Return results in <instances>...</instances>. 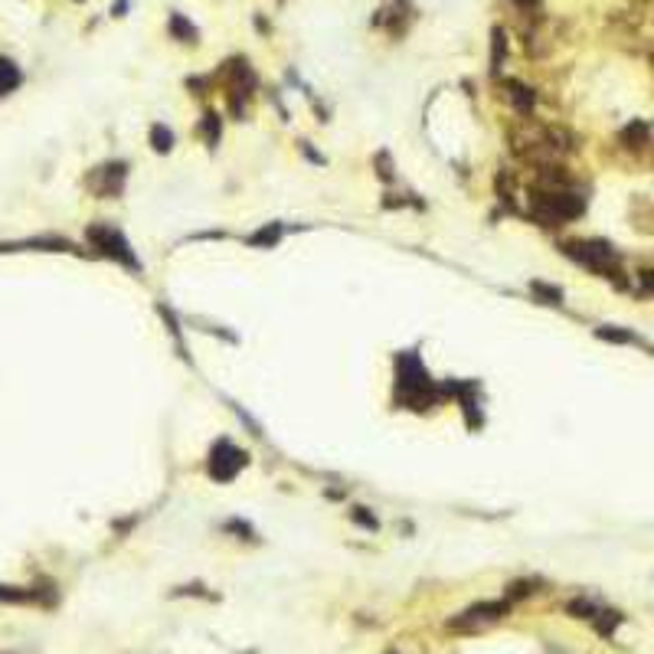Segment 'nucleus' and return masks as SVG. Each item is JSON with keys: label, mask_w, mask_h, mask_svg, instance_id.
<instances>
[{"label": "nucleus", "mask_w": 654, "mask_h": 654, "mask_svg": "<svg viewBox=\"0 0 654 654\" xmlns=\"http://www.w3.org/2000/svg\"><path fill=\"white\" fill-rule=\"evenodd\" d=\"M595 337H602V341H615V343H641V341H638V334H632V331H612V327H599V331H595Z\"/></svg>", "instance_id": "14"}, {"label": "nucleus", "mask_w": 654, "mask_h": 654, "mask_svg": "<svg viewBox=\"0 0 654 654\" xmlns=\"http://www.w3.org/2000/svg\"><path fill=\"white\" fill-rule=\"evenodd\" d=\"M210 474L216 481H233L242 468H246V451L236 449L233 442H216L213 451H210Z\"/></svg>", "instance_id": "6"}, {"label": "nucleus", "mask_w": 654, "mask_h": 654, "mask_svg": "<svg viewBox=\"0 0 654 654\" xmlns=\"http://www.w3.org/2000/svg\"><path fill=\"white\" fill-rule=\"evenodd\" d=\"M206 138L210 141L219 138V121H216V115H206Z\"/></svg>", "instance_id": "20"}, {"label": "nucleus", "mask_w": 654, "mask_h": 654, "mask_svg": "<svg viewBox=\"0 0 654 654\" xmlns=\"http://www.w3.org/2000/svg\"><path fill=\"white\" fill-rule=\"evenodd\" d=\"M504 30H494V53H491V63H494V72L501 69V63H504Z\"/></svg>", "instance_id": "18"}, {"label": "nucleus", "mask_w": 654, "mask_h": 654, "mask_svg": "<svg viewBox=\"0 0 654 654\" xmlns=\"http://www.w3.org/2000/svg\"><path fill=\"white\" fill-rule=\"evenodd\" d=\"M17 86H20V69H17V63H10V59L0 56V95L13 92Z\"/></svg>", "instance_id": "9"}, {"label": "nucleus", "mask_w": 654, "mask_h": 654, "mask_svg": "<svg viewBox=\"0 0 654 654\" xmlns=\"http://www.w3.org/2000/svg\"><path fill=\"white\" fill-rule=\"evenodd\" d=\"M534 210L540 219H550V223L559 226L582 213V200L576 194H566V190H540V194H534Z\"/></svg>", "instance_id": "1"}, {"label": "nucleus", "mask_w": 654, "mask_h": 654, "mask_svg": "<svg viewBox=\"0 0 654 654\" xmlns=\"http://www.w3.org/2000/svg\"><path fill=\"white\" fill-rule=\"evenodd\" d=\"M592 618H595V628H599L605 638H612V632L622 625V615H618V612H605V609H599Z\"/></svg>", "instance_id": "11"}, {"label": "nucleus", "mask_w": 654, "mask_h": 654, "mask_svg": "<svg viewBox=\"0 0 654 654\" xmlns=\"http://www.w3.org/2000/svg\"><path fill=\"white\" fill-rule=\"evenodd\" d=\"M281 236V226H268V229H258L252 236V246H275Z\"/></svg>", "instance_id": "16"}, {"label": "nucleus", "mask_w": 654, "mask_h": 654, "mask_svg": "<svg viewBox=\"0 0 654 654\" xmlns=\"http://www.w3.org/2000/svg\"><path fill=\"white\" fill-rule=\"evenodd\" d=\"M354 520H357V524H364V527H370V530H376V527H380V524H376V517L370 514V511H366V507H357Z\"/></svg>", "instance_id": "19"}, {"label": "nucleus", "mask_w": 654, "mask_h": 654, "mask_svg": "<svg viewBox=\"0 0 654 654\" xmlns=\"http://www.w3.org/2000/svg\"><path fill=\"white\" fill-rule=\"evenodd\" d=\"M171 33H173V36H180V40L187 36V43H194V40H196L194 23H190V20H183L180 13H173V17H171Z\"/></svg>", "instance_id": "13"}, {"label": "nucleus", "mask_w": 654, "mask_h": 654, "mask_svg": "<svg viewBox=\"0 0 654 654\" xmlns=\"http://www.w3.org/2000/svg\"><path fill=\"white\" fill-rule=\"evenodd\" d=\"M566 256L576 258V262H582L586 268H592V272H602V275H615L618 272V256H615V249L605 246V242H566Z\"/></svg>", "instance_id": "3"}, {"label": "nucleus", "mask_w": 654, "mask_h": 654, "mask_svg": "<svg viewBox=\"0 0 654 654\" xmlns=\"http://www.w3.org/2000/svg\"><path fill=\"white\" fill-rule=\"evenodd\" d=\"M517 3H520V7H534L536 0H517Z\"/></svg>", "instance_id": "21"}, {"label": "nucleus", "mask_w": 654, "mask_h": 654, "mask_svg": "<svg viewBox=\"0 0 654 654\" xmlns=\"http://www.w3.org/2000/svg\"><path fill=\"white\" fill-rule=\"evenodd\" d=\"M150 144H154V150L167 154V150H171V144H173L171 128H164V125H154V128H150Z\"/></svg>", "instance_id": "12"}, {"label": "nucleus", "mask_w": 654, "mask_h": 654, "mask_svg": "<svg viewBox=\"0 0 654 654\" xmlns=\"http://www.w3.org/2000/svg\"><path fill=\"white\" fill-rule=\"evenodd\" d=\"M507 88H511V102L517 105V111H530L534 108V92L527 86H520V82H507Z\"/></svg>", "instance_id": "10"}, {"label": "nucleus", "mask_w": 654, "mask_h": 654, "mask_svg": "<svg viewBox=\"0 0 654 654\" xmlns=\"http://www.w3.org/2000/svg\"><path fill=\"white\" fill-rule=\"evenodd\" d=\"M86 236L102 256L115 258V262H121V265H128V268H141L134 252H131V246H128V239L121 236L118 229H111V226H105V223H95V226H88Z\"/></svg>", "instance_id": "2"}, {"label": "nucleus", "mask_w": 654, "mask_h": 654, "mask_svg": "<svg viewBox=\"0 0 654 654\" xmlns=\"http://www.w3.org/2000/svg\"><path fill=\"white\" fill-rule=\"evenodd\" d=\"M0 602H10V605H26V602H46V595L40 589H23V586H0Z\"/></svg>", "instance_id": "8"}, {"label": "nucleus", "mask_w": 654, "mask_h": 654, "mask_svg": "<svg viewBox=\"0 0 654 654\" xmlns=\"http://www.w3.org/2000/svg\"><path fill=\"white\" fill-rule=\"evenodd\" d=\"M426 393H432V383L419 357H399V396L409 403H422Z\"/></svg>", "instance_id": "5"}, {"label": "nucleus", "mask_w": 654, "mask_h": 654, "mask_svg": "<svg viewBox=\"0 0 654 654\" xmlns=\"http://www.w3.org/2000/svg\"><path fill=\"white\" fill-rule=\"evenodd\" d=\"M569 609V615H579V618H592L595 612H599V605H592V602H586V599H573L566 605Z\"/></svg>", "instance_id": "17"}, {"label": "nucleus", "mask_w": 654, "mask_h": 654, "mask_svg": "<svg viewBox=\"0 0 654 654\" xmlns=\"http://www.w3.org/2000/svg\"><path fill=\"white\" fill-rule=\"evenodd\" d=\"M530 291H534V295H540V298L547 301V304H563V291H559V288H553V285H543V281H534V285H530Z\"/></svg>", "instance_id": "15"}, {"label": "nucleus", "mask_w": 654, "mask_h": 654, "mask_svg": "<svg viewBox=\"0 0 654 654\" xmlns=\"http://www.w3.org/2000/svg\"><path fill=\"white\" fill-rule=\"evenodd\" d=\"M95 177H98L95 194L118 196L121 187H125V164H105V167H98V171H95Z\"/></svg>", "instance_id": "7"}, {"label": "nucleus", "mask_w": 654, "mask_h": 654, "mask_svg": "<svg viewBox=\"0 0 654 654\" xmlns=\"http://www.w3.org/2000/svg\"><path fill=\"white\" fill-rule=\"evenodd\" d=\"M507 609H511V602H474L472 609L458 612V615L451 618L449 628L451 632H478V628H484V625L504 618Z\"/></svg>", "instance_id": "4"}]
</instances>
